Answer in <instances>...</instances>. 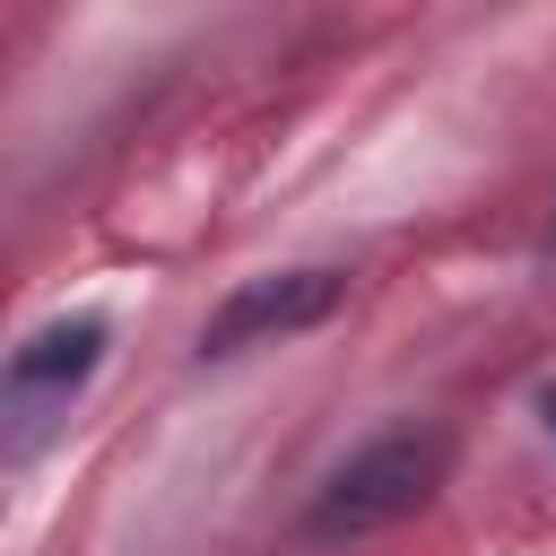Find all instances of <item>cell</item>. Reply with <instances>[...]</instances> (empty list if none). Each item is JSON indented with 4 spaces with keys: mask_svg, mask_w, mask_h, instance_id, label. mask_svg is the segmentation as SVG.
I'll list each match as a JSON object with an SVG mask.
<instances>
[{
    "mask_svg": "<svg viewBox=\"0 0 556 556\" xmlns=\"http://www.w3.org/2000/svg\"><path fill=\"white\" fill-rule=\"evenodd\" d=\"M443 469H452V434H434V426H400V434L365 443L348 469H330V486H321L313 513H304V539H321V547L374 539V530L408 521V513L443 486Z\"/></svg>",
    "mask_w": 556,
    "mask_h": 556,
    "instance_id": "1",
    "label": "cell"
},
{
    "mask_svg": "<svg viewBox=\"0 0 556 556\" xmlns=\"http://www.w3.org/2000/svg\"><path fill=\"white\" fill-rule=\"evenodd\" d=\"M104 365V321H43L17 356H9V460H26L43 443L52 417H70V400L87 391V374Z\"/></svg>",
    "mask_w": 556,
    "mask_h": 556,
    "instance_id": "2",
    "label": "cell"
},
{
    "mask_svg": "<svg viewBox=\"0 0 556 556\" xmlns=\"http://www.w3.org/2000/svg\"><path fill=\"white\" fill-rule=\"evenodd\" d=\"M339 295H348L339 269H269V278H243V287L208 313L200 356H243V348H261V339H295V330L330 321Z\"/></svg>",
    "mask_w": 556,
    "mask_h": 556,
    "instance_id": "3",
    "label": "cell"
},
{
    "mask_svg": "<svg viewBox=\"0 0 556 556\" xmlns=\"http://www.w3.org/2000/svg\"><path fill=\"white\" fill-rule=\"evenodd\" d=\"M547 417H556V391H547Z\"/></svg>",
    "mask_w": 556,
    "mask_h": 556,
    "instance_id": "4",
    "label": "cell"
}]
</instances>
